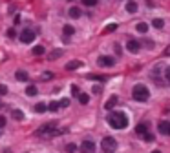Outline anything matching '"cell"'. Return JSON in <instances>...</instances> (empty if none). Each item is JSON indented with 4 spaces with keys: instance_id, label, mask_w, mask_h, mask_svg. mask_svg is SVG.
Listing matches in <instances>:
<instances>
[{
    "instance_id": "obj_1",
    "label": "cell",
    "mask_w": 170,
    "mask_h": 153,
    "mask_svg": "<svg viewBox=\"0 0 170 153\" xmlns=\"http://www.w3.org/2000/svg\"><path fill=\"white\" fill-rule=\"evenodd\" d=\"M108 124L115 129H124L126 126H128V117H126L124 113L121 111H113L108 115Z\"/></svg>"
},
{
    "instance_id": "obj_2",
    "label": "cell",
    "mask_w": 170,
    "mask_h": 153,
    "mask_svg": "<svg viewBox=\"0 0 170 153\" xmlns=\"http://www.w3.org/2000/svg\"><path fill=\"white\" fill-rule=\"evenodd\" d=\"M132 97H134V100H137V102H146L148 98H150V91H148V87L145 84H137V86H134Z\"/></svg>"
},
{
    "instance_id": "obj_3",
    "label": "cell",
    "mask_w": 170,
    "mask_h": 153,
    "mask_svg": "<svg viewBox=\"0 0 170 153\" xmlns=\"http://www.w3.org/2000/svg\"><path fill=\"white\" fill-rule=\"evenodd\" d=\"M101 146L106 153H113L115 149H117V140H115L113 137H104L102 142H101Z\"/></svg>"
},
{
    "instance_id": "obj_4",
    "label": "cell",
    "mask_w": 170,
    "mask_h": 153,
    "mask_svg": "<svg viewBox=\"0 0 170 153\" xmlns=\"http://www.w3.org/2000/svg\"><path fill=\"white\" fill-rule=\"evenodd\" d=\"M18 40L24 42V44L33 42L35 40V31L33 29H22V31H20V35H18Z\"/></svg>"
},
{
    "instance_id": "obj_5",
    "label": "cell",
    "mask_w": 170,
    "mask_h": 153,
    "mask_svg": "<svg viewBox=\"0 0 170 153\" xmlns=\"http://www.w3.org/2000/svg\"><path fill=\"white\" fill-rule=\"evenodd\" d=\"M81 153H93L95 151V142H92V140H84V142H81Z\"/></svg>"
},
{
    "instance_id": "obj_6",
    "label": "cell",
    "mask_w": 170,
    "mask_h": 153,
    "mask_svg": "<svg viewBox=\"0 0 170 153\" xmlns=\"http://www.w3.org/2000/svg\"><path fill=\"white\" fill-rule=\"evenodd\" d=\"M126 49H128L130 53H137V51L141 49V42L135 40V38H130L128 42H126Z\"/></svg>"
},
{
    "instance_id": "obj_7",
    "label": "cell",
    "mask_w": 170,
    "mask_h": 153,
    "mask_svg": "<svg viewBox=\"0 0 170 153\" xmlns=\"http://www.w3.org/2000/svg\"><path fill=\"white\" fill-rule=\"evenodd\" d=\"M97 64L102 66V68H112V66L115 64V60H113L112 57H104V55H102V57L97 58Z\"/></svg>"
},
{
    "instance_id": "obj_8",
    "label": "cell",
    "mask_w": 170,
    "mask_h": 153,
    "mask_svg": "<svg viewBox=\"0 0 170 153\" xmlns=\"http://www.w3.org/2000/svg\"><path fill=\"white\" fill-rule=\"evenodd\" d=\"M159 133L170 135V122H168V120H163V122H159Z\"/></svg>"
},
{
    "instance_id": "obj_9",
    "label": "cell",
    "mask_w": 170,
    "mask_h": 153,
    "mask_svg": "<svg viewBox=\"0 0 170 153\" xmlns=\"http://www.w3.org/2000/svg\"><path fill=\"white\" fill-rule=\"evenodd\" d=\"M79 68H82V62H81V60H71V62L66 64V69H68V71H75V69H79Z\"/></svg>"
},
{
    "instance_id": "obj_10",
    "label": "cell",
    "mask_w": 170,
    "mask_h": 153,
    "mask_svg": "<svg viewBox=\"0 0 170 153\" xmlns=\"http://www.w3.org/2000/svg\"><path fill=\"white\" fill-rule=\"evenodd\" d=\"M146 131H148V124H146V122L137 124V128H135V133H137V135H143V133H146Z\"/></svg>"
},
{
    "instance_id": "obj_11",
    "label": "cell",
    "mask_w": 170,
    "mask_h": 153,
    "mask_svg": "<svg viewBox=\"0 0 170 153\" xmlns=\"http://www.w3.org/2000/svg\"><path fill=\"white\" fill-rule=\"evenodd\" d=\"M26 93H28L29 97H35V95L39 93V89H37V86H35V84H29V86L26 87Z\"/></svg>"
},
{
    "instance_id": "obj_12",
    "label": "cell",
    "mask_w": 170,
    "mask_h": 153,
    "mask_svg": "<svg viewBox=\"0 0 170 153\" xmlns=\"http://www.w3.org/2000/svg\"><path fill=\"white\" fill-rule=\"evenodd\" d=\"M15 76H17V80H22V82L28 80V73H26L24 69H18V71L15 73Z\"/></svg>"
},
{
    "instance_id": "obj_13",
    "label": "cell",
    "mask_w": 170,
    "mask_h": 153,
    "mask_svg": "<svg viewBox=\"0 0 170 153\" xmlns=\"http://www.w3.org/2000/svg\"><path fill=\"white\" fill-rule=\"evenodd\" d=\"M115 104H117V97L113 95V97H110V100L104 104V108H106V109H112V108H115Z\"/></svg>"
},
{
    "instance_id": "obj_14",
    "label": "cell",
    "mask_w": 170,
    "mask_h": 153,
    "mask_svg": "<svg viewBox=\"0 0 170 153\" xmlns=\"http://www.w3.org/2000/svg\"><path fill=\"white\" fill-rule=\"evenodd\" d=\"M126 11H128V13H137V4L134 0H130V2L126 4Z\"/></svg>"
},
{
    "instance_id": "obj_15",
    "label": "cell",
    "mask_w": 170,
    "mask_h": 153,
    "mask_svg": "<svg viewBox=\"0 0 170 153\" xmlns=\"http://www.w3.org/2000/svg\"><path fill=\"white\" fill-rule=\"evenodd\" d=\"M62 33H64V37H71L73 33H75V27L68 24V26H64V29H62Z\"/></svg>"
},
{
    "instance_id": "obj_16",
    "label": "cell",
    "mask_w": 170,
    "mask_h": 153,
    "mask_svg": "<svg viewBox=\"0 0 170 153\" xmlns=\"http://www.w3.org/2000/svg\"><path fill=\"white\" fill-rule=\"evenodd\" d=\"M68 15H70L71 18H79V17H81V9H79V7H71V9L68 11Z\"/></svg>"
},
{
    "instance_id": "obj_17",
    "label": "cell",
    "mask_w": 170,
    "mask_h": 153,
    "mask_svg": "<svg viewBox=\"0 0 170 153\" xmlns=\"http://www.w3.org/2000/svg\"><path fill=\"white\" fill-rule=\"evenodd\" d=\"M135 29L139 31V33H146L148 31V24H146V22H139V24L135 26Z\"/></svg>"
},
{
    "instance_id": "obj_18",
    "label": "cell",
    "mask_w": 170,
    "mask_h": 153,
    "mask_svg": "<svg viewBox=\"0 0 170 153\" xmlns=\"http://www.w3.org/2000/svg\"><path fill=\"white\" fill-rule=\"evenodd\" d=\"M13 118L15 120H22L24 118V111L22 109H13Z\"/></svg>"
},
{
    "instance_id": "obj_19",
    "label": "cell",
    "mask_w": 170,
    "mask_h": 153,
    "mask_svg": "<svg viewBox=\"0 0 170 153\" xmlns=\"http://www.w3.org/2000/svg\"><path fill=\"white\" fill-rule=\"evenodd\" d=\"M152 26H154L155 29H163V26H165V22H163L161 18H154V22H152Z\"/></svg>"
},
{
    "instance_id": "obj_20",
    "label": "cell",
    "mask_w": 170,
    "mask_h": 153,
    "mask_svg": "<svg viewBox=\"0 0 170 153\" xmlns=\"http://www.w3.org/2000/svg\"><path fill=\"white\" fill-rule=\"evenodd\" d=\"M62 55V49H53L51 53H49V60H55V58H59Z\"/></svg>"
},
{
    "instance_id": "obj_21",
    "label": "cell",
    "mask_w": 170,
    "mask_h": 153,
    "mask_svg": "<svg viewBox=\"0 0 170 153\" xmlns=\"http://www.w3.org/2000/svg\"><path fill=\"white\" fill-rule=\"evenodd\" d=\"M77 97H79V102H81V104H88V102H90V97H88L86 93H79Z\"/></svg>"
},
{
    "instance_id": "obj_22",
    "label": "cell",
    "mask_w": 170,
    "mask_h": 153,
    "mask_svg": "<svg viewBox=\"0 0 170 153\" xmlns=\"http://www.w3.org/2000/svg\"><path fill=\"white\" fill-rule=\"evenodd\" d=\"M31 53H33L35 57H39V55H44V48H42V46H35L33 49H31Z\"/></svg>"
},
{
    "instance_id": "obj_23",
    "label": "cell",
    "mask_w": 170,
    "mask_h": 153,
    "mask_svg": "<svg viewBox=\"0 0 170 153\" xmlns=\"http://www.w3.org/2000/svg\"><path fill=\"white\" fill-rule=\"evenodd\" d=\"M35 111H37V113H44V111H46V104H42V102L35 104Z\"/></svg>"
},
{
    "instance_id": "obj_24",
    "label": "cell",
    "mask_w": 170,
    "mask_h": 153,
    "mask_svg": "<svg viewBox=\"0 0 170 153\" xmlns=\"http://www.w3.org/2000/svg\"><path fill=\"white\" fill-rule=\"evenodd\" d=\"M88 79H92V80H99V82H104V80H106V76H102V75H88Z\"/></svg>"
},
{
    "instance_id": "obj_25",
    "label": "cell",
    "mask_w": 170,
    "mask_h": 153,
    "mask_svg": "<svg viewBox=\"0 0 170 153\" xmlns=\"http://www.w3.org/2000/svg\"><path fill=\"white\" fill-rule=\"evenodd\" d=\"M46 109H49V111H57V109H59V102H49L46 106Z\"/></svg>"
},
{
    "instance_id": "obj_26",
    "label": "cell",
    "mask_w": 170,
    "mask_h": 153,
    "mask_svg": "<svg viewBox=\"0 0 170 153\" xmlns=\"http://www.w3.org/2000/svg\"><path fill=\"white\" fill-rule=\"evenodd\" d=\"M66 151H68V153H75V151H77V144H73V142H70V144L66 146Z\"/></svg>"
},
{
    "instance_id": "obj_27",
    "label": "cell",
    "mask_w": 170,
    "mask_h": 153,
    "mask_svg": "<svg viewBox=\"0 0 170 153\" xmlns=\"http://www.w3.org/2000/svg\"><path fill=\"white\" fill-rule=\"evenodd\" d=\"M141 137H143V139H145L146 142H152V140H154V135L150 133V131H146V133H143Z\"/></svg>"
},
{
    "instance_id": "obj_28",
    "label": "cell",
    "mask_w": 170,
    "mask_h": 153,
    "mask_svg": "<svg viewBox=\"0 0 170 153\" xmlns=\"http://www.w3.org/2000/svg\"><path fill=\"white\" fill-rule=\"evenodd\" d=\"M82 4L88 6V7H93L95 4H97V0H82Z\"/></svg>"
},
{
    "instance_id": "obj_29",
    "label": "cell",
    "mask_w": 170,
    "mask_h": 153,
    "mask_svg": "<svg viewBox=\"0 0 170 153\" xmlns=\"http://www.w3.org/2000/svg\"><path fill=\"white\" fill-rule=\"evenodd\" d=\"M7 37H9V38H15V37H17L15 27H9V29H7Z\"/></svg>"
},
{
    "instance_id": "obj_30",
    "label": "cell",
    "mask_w": 170,
    "mask_h": 153,
    "mask_svg": "<svg viewBox=\"0 0 170 153\" xmlns=\"http://www.w3.org/2000/svg\"><path fill=\"white\" fill-rule=\"evenodd\" d=\"M70 106V100H68V98H62V100L59 102V108H68Z\"/></svg>"
},
{
    "instance_id": "obj_31",
    "label": "cell",
    "mask_w": 170,
    "mask_h": 153,
    "mask_svg": "<svg viewBox=\"0 0 170 153\" xmlns=\"http://www.w3.org/2000/svg\"><path fill=\"white\" fill-rule=\"evenodd\" d=\"M115 29H117V24H108V27H106L104 31H106V33H112V31H115Z\"/></svg>"
},
{
    "instance_id": "obj_32",
    "label": "cell",
    "mask_w": 170,
    "mask_h": 153,
    "mask_svg": "<svg viewBox=\"0 0 170 153\" xmlns=\"http://www.w3.org/2000/svg\"><path fill=\"white\" fill-rule=\"evenodd\" d=\"M2 95H7V86L6 84H0V97Z\"/></svg>"
},
{
    "instance_id": "obj_33",
    "label": "cell",
    "mask_w": 170,
    "mask_h": 153,
    "mask_svg": "<svg viewBox=\"0 0 170 153\" xmlns=\"http://www.w3.org/2000/svg\"><path fill=\"white\" fill-rule=\"evenodd\" d=\"M4 128H6V117L0 115V129H4Z\"/></svg>"
},
{
    "instance_id": "obj_34",
    "label": "cell",
    "mask_w": 170,
    "mask_h": 153,
    "mask_svg": "<svg viewBox=\"0 0 170 153\" xmlns=\"http://www.w3.org/2000/svg\"><path fill=\"white\" fill-rule=\"evenodd\" d=\"M71 93H73V97H77V95H79V87H77L75 84L71 86Z\"/></svg>"
},
{
    "instance_id": "obj_35",
    "label": "cell",
    "mask_w": 170,
    "mask_h": 153,
    "mask_svg": "<svg viewBox=\"0 0 170 153\" xmlns=\"http://www.w3.org/2000/svg\"><path fill=\"white\" fill-rule=\"evenodd\" d=\"M42 79H44V80H48V79H53V73H42Z\"/></svg>"
},
{
    "instance_id": "obj_36",
    "label": "cell",
    "mask_w": 170,
    "mask_h": 153,
    "mask_svg": "<svg viewBox=\"0 0 170 153\" xmlns=\"http://www.w3.org/2000/svg\"><path fill=\"white\" fill-rule=\"evenodd\" d=\"M166 80L170 82V66H168V68H166Z\"/></svg>"
},
{
    "instance_id": "obj_37",
    "label": "cell",
    "mask_w": 170,
    "mask_h": 153,
    "mask_svg": "<svg viewBox=\"0 0 170 153\" xmlns=\"http://www.w3.org/2000/svg\"><path fill=\"white\" fill-rule=\"evenodd\" d=\"M93 93H101V86H95L93 87Z\"/></svg>"
},
{
    "instance_id": "obj_38",
    "label": "cell",
    "mask_w": 170,
    "mask_h": 153,
    "mask_svg": "<svg viewBox=\"0 0 170 153\" xmlns=\"http://www.w3.org/2000/svg\"><path fill=\"white\" fill-rule=\"evenodd\" d=\"M152 153H161V151H159V149H155V151H152Z\"/></svg>"
},
{
    "instance_id": "obj_39",
    "label": "cell",
    "mask_w": 170,
    "mask_h": 153,
    "mask_svg": "<svg viewBox=\"0 0 170 153\" xmlns=\"http://www.w3.org/2000/svg\"><path fill=\"white\" fill-rule=\"evenodd\" d=\"M4 153H11V151H4Z\"/></svg>"
},
{
    "instance_id": "obj_40",
    "label": "cell",
    "mask_w": 170,
    "mask_h": 153,
    "mask_svg": "<svg viewBox=\"0 0 170 153\" xmlns=\"http://www.w3.org/2000/svg\"><path fill=\"white\" fill-rule=\"evenodd\" d=\"M0 133H2V129H0Z\"/></svg>"
}]
</instances>
